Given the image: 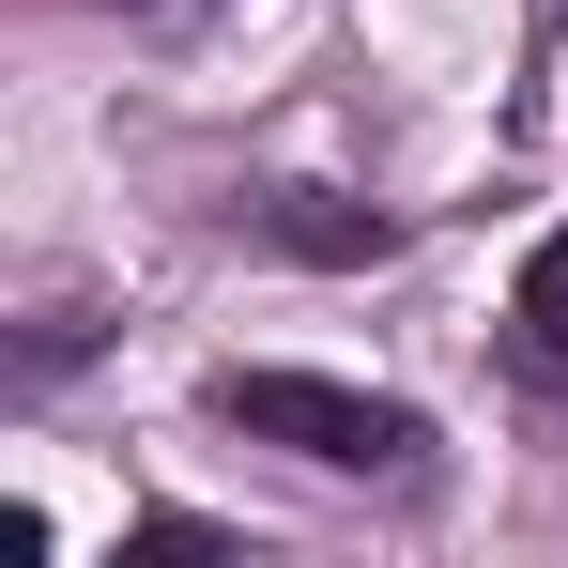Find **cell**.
I'll return each mask as SVG.
<instances>
[{"label":"cell","mask_w":568,"mask_h":568,"mask_svg":"<svg viewBox=\"0 0 568 568\" xmlns=\"http://www.w3.org/2000/svg\"><path fill=\"white\" fill-rule=\"evenodd\" d=\"M231 231H262V246H292V262H384V246H399L369 200H323V185H262V200H231Z\"/></svg>","instance_id":"7a4b0ae2"},{"label":"cell","mask_w":568,"mask_h":568,"mask_svg":"<svg viewBox=\"0 0 568 568\" xmlns=\"http://www.w3.org/2000/svg\"><path fill=\"white\" fill-rule=\"evenodd\" d=\"M523 338H538V354L568 369V231L538 246V262H523Z\"/></svg>","instance_id":"3957f363"},{"label":"cell","mask_w":568,"mask_h":568,"mask_svg":"<svg viewBox=\"0 0 568 568\" xmlns=\"http://www.w3.org/2000/svg\"><path fill=\"white\" fill-rule=\"evenodd\" d=\"M215 415H231L246 446L323 462V476H415V462H430V430H415L399 399H369V384H323V369H231V384H215Z\"/></svg>","instance_id":"6da1fadb"}]
</instances>
